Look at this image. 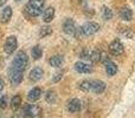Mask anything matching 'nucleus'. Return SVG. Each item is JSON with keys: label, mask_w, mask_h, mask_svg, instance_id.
<instances>
[{"label": "nucleus", "mask_w": 135, "mask_h": 118, "mask_svg": "<svg viewBox=\"0 0 135 118\" xmlns=\"http://www.w3.org/2000/svg\"><path fill=\"white\" fill-rule=\"evenodd\" d=\"M45 0H28L25 6V12L30 17H39L44 12Z\"/></svg>", "instance_id": "nucleus-1"}, {"label": "nucleus", "mask_w": 135, "mask_h": 118, "mask_svg": "<svg viewBox=\"0 0 135 118\" xmlns=\"http://www.w3.org/2000/svg\"><path fill=\"white\" fill-rule=\"evenodd\" d=\"M12 67L19 71H25L26 67L28 66V56L25 51H18L16 53V57L12 60Z\"/></svg>", "instance_id": "nucleus-2"}, {"label": "nucleus", "mask_w": 135, "mask_h": 118, "mask_svg": "<svg viewBox=\"0 0 135 118\" xmlns=\"http://www.w3.org/2000/svg\"><path fill=\"white\" fill-rule=\"evenodd\" d=\"M23 116L26 118H39L42 116V107L37 104H26L23 107Z\"/></svg>", "instance_id": "nucleus-3"}, {"label": "nucleus", "mask_w": 135, "mask_h": 118, "mask_svg": "<svg viewBox=\"0 0 135 118\" xmlns=\"http://www.w3.org/2000/svg\"><path fill=\"white\" fill-rule=\"evenodd\" d=\"M7 76H8V80L12 86H18V85H20L24 79V72L9 66L8 71H7Z\"/></svg>", "instance_id": "nucleus-4"}, {"label": "nucleus", "mask_w": 135, "mask_h": 118, "mask_svg": "<svg viewBox=\"0 0 135 118\" xmlns=\"http://www.w3.org/2000/svg\"><path fill=\"white\" fill-rule=\"evenodd\" d=\"M81 30H82L83 35L90 37V35L95 34V33H97L98 31L101 30V26H100V24L96 23V21H86L85 24H83V25L81 26Z\"/></svg>", "instance_id": "nucleus-5"}, {"label": "nucleus", "mask_w": 135, "mask_h": 118, "mask_svg": "<svg viewBox=\"0 0 135 118\" xmlns=\"http://www.w3.org/2000/svg\"><path fill=\"white\" fill-rule=\"evenodd\" d=\"M123 52H124V46H123L122 42L119 39V38L114 39L109 44V53L112 54V56L120 57V56H122V54H123Z\"/></svg>", "instance_id": "nucleus-6"}, {"label": "nucleus", "mask_w": 135, "mask_h": 118, "mask_svg": "<svg viewBox=\"0 0 135 118\" xmlns=\"http://www.w3.org/2000/svg\"><path fill=\"white\" fill-rule=\"evenodd\" d=\"M18 47V39L16 35H9L6 38L4 44V51L6 54H12Z\"/></svg>", "instance_id": "nucleus-7"}, {"label": "nucleus", "mask_w": 135, "mask_h": 118, "mask_svg": "<svg viewBox=\"0 0 135 118\" xmlns=\"http://www.w3.org/2000/svg\"><path fill=\"white\" fill-rule=\"evenodd\" d=\"M105 88H107V84L103 80H100V79H94L91 80V92L95 93V95H101L105 91Z\"/></svg>", "instance_id": "nucleus-8"}, {"label": "nucleus", "mask_w": 135, "mask_h": 118, "mask_svg": "<svg viewBox=\"0 0 135 118\" xmlns=\"http://www.w3.org/2000/svg\"><path fill=\"white\" fill-rule=\"evenodd\" d=\"M43 76H44V70L40 66H35L28 73V79L32 83H36V81H39L43 78Z\"/></svg>", "instance_id": "nucleus-9"}, {"label": "nucleus", "mask_w": 135, "mask_h": 118, "mask_svg": "<svg viewBox=\"0 0 135 118\" xmlns=\"http://www.w3.org/2000/svg\"><path fill=\"white\" fill-rule=\"evenodd\" d=\"M66 109L70 114H78L82 110V102L78 98H72V99H70L69 103H68Z\"/></svg>", "instance_id": "nucleus-10"}, {"label": "nucleus", "mask_w": 135, "mask_h": 118, "mask_svg": "<svg viewBox=\"0 0 135 118\" xmlns=\"http://www.w3.org/2000/svg\"><path fill=\"white\" fill-rule=\"evenodd\" d=\"M62 28H63V32L69 35L75 34V32H76V30H77L76 24H75V21L72 20L71 18H66L65 20H64L63 25H62Z\"/></svg>", "instance_id": "nucleus-11"}, {"label": "nucleus", "mask_w": 135, "mask_h": 118, "mask_svg": "<svg viewBox=\"0 0 135 118\" xmlns=\"http://www.w3.org/2000/svg\"><path fill=\"white\" fill-rule=\"evenodd\" d=\"M74 69L76 70L78 73H91L93 72V66L88 63H84L82 60L76 61L74 65Z\"/></svg>", "instance_id": "nucleus-12"}, {"label": "nucleus", "mask_w": 135, "mask_h": 118, "mask_svg": "<svg viewBox=\"0 0 135 118\" xmlns=\"http://www.w3.org/2000/svg\"><path fill=\"white\" fill-rule=\"evenodd\" d=\"M119 16H120V18H121L122 20L131 21V20H133L134 13H133V9H132L129 6H123V7H121V8H120Z\"/></svg>", "instance_id": "nucleus-13"}, {"label": "nucleus", "mask_w": 135, "mask_h": 118, "mask_svg": "<svg viewBox=\"0 0 135 118\" xmlns=\"http://www.w3.org/2000/svg\"><path fill=\"white\" fill-rule=\"evenodd\" d=\"M12 14H13V11H12V7L11 6H6L1 9L0 12V21L2 24H7L9 23L12 18Z\"/></svg>", "instance_id": "nucleus-14"}, {"label": "nucleus", "mask_w": 135, "mask_h": 118, "mask_svg": "<svg viewBox=\"0 0 135 118\" xmlns=\"http://www.w3.org/2000/svg\"><path fill=\"white\" fill-rule=\"evenodd\" d=\"M43 92H42V89L38 88V86H36V88H32L30 91H28L27 93V99L30 100V102L35 103L37 102L38 99H39L40 97H42Z\"/></svg>", "instance_id": "nucleus-15"}, {"label": "nucleus", "mask_w": 135, "mask_h": 118, "mask_svg": "<svg viewBox=\"0 0 135 118\" xmlns=\"http://www.w3.org/2000/svg\"><path fill=\"white\" fill-rule=\"evenodd\" d=\"M105 65V73H107L108 77H113L115 76V74L117 73V71H119V67H117V65L115 64L113 60H108L107 63H104Z\"/></svg>", "instance_id": "nucleus-16"}, {"label": "nucleus", "mask_w": 135, "mask_h": 118, "mask_svg": "<svg viewBox=\"0 0 135 118\" xmlns=\"http://www.w3.org/2000/svg\"><path fill=\"white\" fill-rule=\"evenodd\" d=\"M55 14H56V11H55V8L52 6H49L47 8L44 9V12H43V21L44 23H51L52 20H54L55 18Z\"/></svg>", "instance_id": "nucleus-17"}, {"label": "nucleus", "mask_w": 135, "mask_h": 118, "mask_svg": "<svg viewBox=\"0 0 135 118\" xmlns=\"http://www.w3.org/2000/svg\"><path fill=\"white\" fill-rule=\"evenodd\" d=\"M44 98H45V102L47 103V104H56L57 99H58V97H57V93L55 90H52V89H50V90H47L46 92L44 93Z\"/></svg>", "instance_id": "nucleus-18"}, {"label": "nucleus", "mask_w": 135, "mask_h": 118, "mask_svg": "<svg viewBox=\"0 0 135 118\" xmlns=\"http://www.w3.org/2000/svg\"><path fill=\"white\" fill-rule=\"evenodd\" d=\"M64 63V57L61 54H55L49 59V64L52 67H61Z\"/></svg>", "instance_id": "nucleus-19"}, {"label": "nucleus", "mask_w": 135, "mask_h": 118, "mask_svg": "<svg viewBox=\"0 0 135 118\" xmlns=\"http://www.w3.org/2000/svg\"><path fill=\"white\" fill-rule=\"evenodd\" d=\"M31 57H32L35 60H38L43 57V49L40 45H36V46L32 47L31 50Z\"/></svg>", "instance_id": "nucleus-20"}, {"label": "nucleus", "mask_w": 135, "mask_h": 118, "mask_svg": "<svg viewBox=\"0 0 135 118\" xmlns=\"http://www.w3.org/2000/svg\"><path fill=\"white\" fill-rule=\"evenodd\" d=\"M89 61L93 64H97L101 61V51L100 50H91L90 57H89Z\"/></svg>", "instance_id": "nucleus-21"}, {"label": "nucleus", "mask_w": 135, "mask_h": 118, "mask_svg": "<svg viewBox=\"0 0 135 118\" xmlns=\"http://www.w3.org/2000/svg\"><path fill=\"white\" fill-rule=\"evenodd\" d=\"M11 109L13 110V111H16V110H18L19 107H20V105H21V97L19 95H16V96H13L12 97V99H11Z\"/></svg>", "instance_id": "nucleus-22"}, {"label": "nucleus", "mask_w": 135, "mask_h": 118, "mask_svg": "<svg viewBox=\"0 0 135 118\" xmlns=\"http://www.w3.org/2000/svg\"><path fill=\"white\" fill-rule=\"evenodd\" d=\"M78 89L81 91H83V92H90L91 80H89V79H84V80H82L81 83L78 84Z\"/></svg>", "instance_id": "nucleus-23"}, {"label": "nucleus", "mask_w": 135, "mask_h": 118, "mask_svg": "<svg viewBox=\"0 0 135 118\" xmlns=\"http://www.w3.org/2000/svg\"><path fill=\"white\" fill-rule=\"evenodd\" d=\"M101 14H102V18L104 19V20H110V19H113V11L110 9V7H108V6L102 7Z\"/></svg>", "instance_id": "nucleus-24"}, {"label": "nucleus", "mask_w": 135, "mask_h": 118, "mask_svg": "<svg viewBox=\"0 0 135 118\" xmlns=\"http://www.w3.org/2000/svg\"><path fill=\"white\" fill-rule=\"evenodd\" d=\"M52 32H54V30H52L51 26H43L39 30V37L46 38V37H49V35H51Z\"/></svg>", "instance_id": "nucleus-25"}, {"label": "nucleus", "mask_w": 135, "mask_h": 118, "mask_svg": "<svg viewBox=\"0 0 135 118\" xmlns=\"http://www.w3.org/2000/svg\"><path fill=\"white\" fill-rule=\"evenodd\" d=\"M119 32L121 33L122 35H124L126 38H129V39H132V38L134 37V32L131 30L129 27H127V26H123V27H119Z\"/></svg>", "instance_id": "nucleus-26"}, {"label": "nucleus", "mask_w": 135, "mask_h": 118, "mask_svg": "<svg viewBox=\"0 0 135 118\" xmlns=\"http://www.w3.org/2000/svg\"><path fill=\"white\" fill-rule=\"evenodd\" d=\"M7 104H8V98H7V95L0 96V110H5V109H6Z\"/></svg>", "instance_id": "nucleus-27"}, {"label": "nucleus", "mask_w": 135, "mask_h": 118, "mask_svg": "<svg viewBox=\"0 0 135 118\" xmlns=\"http://www.w3.org/2000/svg\"><path fill=\"white\" fill-rule=\"evenodd\" d=\"M90 51L91 50L89 49H84L81 51V53H79V58L82 60H89V57H90Z\"/></svg>", "instance_id": "nucleus-28"}, {"label": "nucleus", "mask_w": 135, "mask_h": 118, "mask_svg": "<svg viewBox=\"0 0 135 118\" xmlns=\"http://www.w3.org/2000/svg\"><path fill=\"white\" fill-rule=\"evenodd\" d=\"M62 78H63V72H57V73L52 77V81H54V83H58Z\"/></svg>", "instance_id": "nucleus-29"}, {"label": "nucleus", "mask_w": 135, "mask_h": 118, "mask_svg": "<svg viewBox=\"0 0 135 118\" xmlns=\"http://www.w3.org/2000/svg\"><path fill=\"white\" fill-rule=\"evenodd\" d=\"M4 88H5V83H4V79L0 77V92H1L2 90H4Z\"/></svg>", "instance_id": "nucleus-30"}, {"label": "nucleus", "mask_w": 135, "mask_h": 118, "mask_svg": "<svg viewBox=\"0 0 135 118\" xmlns=\"http://www.w3.org/2000/svg\"><path fill=\"white\" fill-rule=\"evenodd\" d=\"M6 1H7V0H0V7L4 6V5L6 4Z\"/></svg>", "instance_id": "nucleus-31"}, {"label": "nucleus", "mask_w": 135, "mask_h": 118, "mask_svg": "<svg viewBox=\"0 0 135 118\" xmlns=\"http://www.w3.org/2000/svg\"><path fill=\"white\" fill-rule=\"evenodd\" d=\"M11 118H18V117H17V116H12Z\"/></svg>", "instance_id": "nucleus-32"}, {"label": "nucleus", "mask_w": 135, "mask_h": 118, "mask_svg": "<svg viewBox=\"0 0 135 118\" xmlns=\"http://www.w3.org/2000/svg\"><path fill=\"white\" fill-rule=\"evenodd\" d=\"M14 1H20V0H14Z\"/></svg>", "instance_id": "nucleus-33"}]
</instances>
